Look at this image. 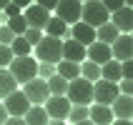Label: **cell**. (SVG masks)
I'll use <instances>...</instances> for the list:
<instances>
[{
	"label": "cell",
	"mask_w": 133,
	"mask_h": 125,
	"mask_svg": "<svg viewBox=\"0 0 133 125\" xmlns=\"http://www.w3.org/2000/svg\"><path fill=\"white\" fill-rule=\"evenodd\" d=\"M10 33H13L15 38H20L25 30H28V25H25V18L23 15H18V18H8V25H5Z\"/></svg>",
	"instance_id": "484cf974"
},
{
	"label": "cell",
	"mask_w": 133,
	"mask_h": 125,
	"mask_svg": "<svg viewBox=\"0 0 133 125\" xmlns=\"http://www.w3.org/2000/svg\"><path fill=\"white\" fill-rule=\"evenodd\" d=\"M55 75H60L65 83H70V80H75V78H81V65L68 63V60H60L58 65H55Z\"/></svg>",
	"instance_id": "ac0fdd59"
},
{
	"label": "cell",
	"mask_w": 133,
	"mask_h": 125,
	"mask_svg": "<svg viewBox=\"0 0 133 125\" xmlns=\"http://www.w3.org/2000/svg\"><path fill=\"white\" fill-rule=\"evenodd\" d=\"M18 90V83L13 80V75L8 73V70H0V98L5 100L10 93H15Z\"/></svg>",
	"instance_id": "603a6c76"
},
{
	"label": "cell",
	"mask_w": 133,
	"mask_h": 125,
	"mask_svg": "<svg viewBox=\"0 0 133 125\" xmlns=\"http://www.w3.org/2000/svg\"><path fill=\"white\" fill-rule=\"evenodd\" d=\"M48 93H50L53 98H63L65 95V90H68V83L60 78V75H53V78H48Z\"/></svg>",
	"instance_id": "d4e9b609"
},
{
	"label": "cell",
	"mask_w": 133,
	"mask_h": 125,
	"mask_svg": "<svg viewBox=\"0 0 133 125\" xmlns=\"http://www.w3.org/2000/svg\"><path fill=\"white\" fill-rule=\"evenodd\" d=\"M111 125H131V120H113Z\"/></svg>",
	"instance_id": "836d02e7"
},
{
	"label": "cell",
	"mask_w": 133,
	"mask_h": 125,
	"mask_svg": "<svg viewBox=\"0 0 133 125\" xmlns=\"http://www.w3.org/2000/svg\"><path fill=\"white\" fill-rule=\"evenodd\" d=\"M75 125H93L90 120H81V123H75Z\"/></svg>",
	"instance_id": "d590c367"
},
{
	"label": "cell",
	"mask_w": 133,
	"mask_h": 125,
	"mask_svg": "<svg viewBox=\"0 0 133 125\" xmlns=\"http://www.w3.org/2000/svg\"><path fill=\"white\" fill-rule=\"evenodd\" d=\"M45 30H48V38H58V40H63L68 35V25L63 20H58V18H50L45 23Z\"/></svg>",
	"instance_id": "7402d4cb"
},
{
	"label": "cell",
	"mask_w": 133,
	"mask_h": 125,
	"mask_svg": "<svg viewBox=\"0 0 133 125\" xmlns=\"http://www.w3.org/2000/svg\"><path fill=\"white\" fill-rule=\"evenodd\" d=\"M55 75V65H48V63H38V78L40 80H48Z\"/></svg>",
	"instance_id": "f1b7e54d"
},
{
	"label": "cell",
	"mask_w": 133,
	"mask_h": 125,
	"mask_svg": "<svg viewBox=\"0 0 133 125\" xmlns=\"http://www.w3.org/2000/svg\"><path fill=\"white\" fill-rule=\"evenodd\" d=\"M68 120L70 123H81V120H88V108H83V105H70V113H68Z\"/></svg>",
	"instance_id": "4316f807"
},
{
	"label": "cell",
	"mask_w": 133,
	"mask_h": 125,
	"mask_svg": "<svg viewBox=\"0 0 133 125\" xmlns=\"http://www.w3.org/2000/svg\"><path fill=\"white\" fill-rule=\"evenodd\" d=\"M48 125H65V120H48Z\"/></svg>",
	"instance_id": "e575fe53"
},
{
	"label": "cell",
	"mask_w": 133,
	"mask_h": 125,
	"mask_svg": "<svg viewBox=\"0 0 133 125\" xmlns=\"http://www.w3.org/2000/svg\"><path fill=\"white\" fill-rule=\"evenodd\" d=\"M101 80H108V83H121V63L116 60H108L105 65H101Z\"/></svg>",
	"instance_id": "ffe728a7"
},
{
	"label": "cell",
	"mask_w": 133,
	"mask_h": 125,
	"mask_svg": "<svg viewBox=\"0 0 133 125\" xmlns=\"http://www.w3.org/2000/svg\"><path fill=\"white\" fill-rule=\"evenodd\" d=\"M65 98L70 105H83L88 108L93 103V83L83 80V78H75V80L68 83V90H65Z\"/></svg>",
	"instance_id": "3957f363"
},
{
	"label": "cell",
	"mask_w": 133,
	"mask_h": 125,
	"mask_svg": "<svg viewBox=\"0 0 133 125\" xmlns=\"http://www.w3.org/2000/svg\"><path fill=\"white\" fill-rule=\"evenodd\" d=\"M43 110L45 115H48V120H65L68 118V113H70V103H68V98H48L43 103Z\"/></svg>",
	"instance_id": "ba28073f"
},
{
	"label": "cell",
	"mask_w": 133,
	"mask_h": 125,
	"mask_svg": "<svg viewBox=\"0 0 133 125\" xmlns=\"http://www.w3.org/2000/svg\"><path fill=\"white\" fill-rule=\"evenodd\" d=\"M70 38H73L75 43H81L83 48H88V45H93V43H96V30H93V28H88L85 23H75V25H73V30H70Z\"/></svg>",
	"instance_id": "2e32d148"
},
{
	"label": "cell",
	"mask_w": 133,
	"mask_h": 125,
	"mask_svg": "<svg viewBox=\"0 0 133 125\" xmlns=\"http://www.w3.org/2000/svg\"><path fill=\"white\" fill-rule=\"evenodd\" d=\"M111 113H113V120H131V115H133V100L128 95H118L111 103Z\"/></svg>",
	"instance_id": "4fadbf2b"
},
{
	"label": "cell",
	"mask_w": 133,
	"mask_h": 125,
	"mask_svg": "<svg viewBox=\"0 0 133 125\" xmlns=\"http://www.w3.org/2000/svg\"><path fill=\"white\" fill-rule=\"evenodd\" d=\"M63 60H68V63H75V65H81L83 60H85V48H83L81 43H75L73 38L63 40Z\"/></svg>",
	"instance_id": "5bb4252c"
},
{
	"label": "cell",
	"mask_w": 133,
	"mask_h": 125,
	"mask_svg": "<svg viewBox=\"0 0 133 125\" xmlns=\"http://www.w3.org/2000/svg\"><path fill=\"white\" fill-rule=\"evenodd\" d=\"M111 25L118 30L121 35H131V28H133V10H131V5H123L118 13H113Z\"/></svg>",
	"instance_id": "8fae6325"
},
{
	"label": "cell",
	"mask_w": 133,
	"mask_h": 125,
	"mask_svg": "<svg viewBox=\"0 0 133 125\" xmlns=\"http://www.w3.org/2000/svg\"><path fill=\"white\" fill-rule=\"evenodd\" d=\"M23 18H25V25L33 28V30H45V23L50 20L48 10H43L40 5H28L25 13H23Z\"/></svg>",
	"instance_id": "30bf717a"
},
{
	"label": "cell",
	"mask_w": 133,
	"mask_h": 125,
	"mask_svg": "<svg viewBox=\"0 0 133 125\" xmlns=\"http://www.w3.org/2000/svg\"><path fill=\"white\" fill-rule=\"evenodd\" d=\"M15 40V35L10 33V30L5 28V25H0V45H5V48H10V43Z\"/></svg>",
	"instance_id": "f546056e"
},
{
	"label": "cell",
	"mask_w": 133,
	"mask_h": 125,
	"mask_svg": "<svg viewBox=\"0 0 133 125\" xmlns=\"http://www.w3.org/2000/svg\"><path fill=\"white\" fill-rule=\"evenodd\" d=\"M8 120V113H5V108H3V103H0V125Z\"/></svg>",
	"instance_id": "d6a6232c"
},
{
	"label": "cell",
	"mask_w": 133,
	"mask_h": 125,
	"mask_svg": "<svg viewBox=\"0 0 133 125\" xmlns=\"http://www.w3.org/2000/svg\"><path fill=\"white\" fill-rule=\"evenodd\" d=\"M111 20L108 18V13H105L103 8V0H88L85 5H81V23H85L88 28H101V25H105V23Z\"/></svg>",
	"instance_id": "277c9868"
},
{
	"label": "cell",
	"mask_w": 133,
	"mask_h": 125,
	"mask_svg": "<svg viewBox=\"0 0 133 125\" xmlns=\"http://www.w3.org/2000/svg\"><path fill=\"white\" fill-rule=\"evenodd\" d=\"M23 38H25V43H28L30 48H35V45L43 40V30H33V28H28L25 33H23Z\"/></svg>",
	"instance_id": "83f0119b"
},
{
	"label": "cell",
	"mask_w": 133,
	"mask_h": 125,
	"mask_svg": "<svg viewBox=\"0 0 133 125\" xmlns=\"http://www.w3.org/2000/svg\"><path fill=\"white\" fill-rule=\"evenodd\" d=\"M81 78L88 80V83L101 80V68H98L96 63H90V60H83V63H81Z\"/></svg>",
	"instance_id": "cb8c5ba5"
},
{
	"label": "cell",
	"mask_w": 133,
	"mask_h": 125,
	"mask_svg": "<svg viewBox=\"0 0 133 125\" xmlns=\"http://www.w3.org/2000/svg\"><path fill=\"white\" fill-rule=\"evenodd\" d=\"M88 120L93 125H111L113 123V113L105 105H90L88 108Z\"/></svg>",
	"instance_id": "e0dca14e"
},
{
	"label": "cell",
	"mask_w": 133,
	"mask_h": 125,
	"mask_svg": "<svg viewBox=\"0 0 133 125\" xmlns=\"http://www.w3.org/2000/svg\"><path fill=\"white\" fill-rule=\"evenodd\" d=\"M55 10H58V20H63L65 25H75V23H81V3L78 0H60L58 5H55Z\"/></svg>",
	"instance_id": "9c48e42d"
},
{
	"label": "cell",
	"mask_w": 133,
	"mask_h": 125,
	"mask_svg": "<svg viewBox=\"0 0 133 125\" xmlns=\"http://www.w3.org/2000/svg\"><path fill=\"white\" fill-rule=\"evenodd\" d=\"M25 125H48V115H45L43 105H30V110L23 115Z\"/></svg>",
	"instance_id": "44dd1931"
},
{
	"label": "cell",
	"mask_w": 133,
	"mask_h": 125,
	"mask_svg": "<svg viewBox=\"0 0 133 125\" xmlns=\"http://www.w3.org/2000/svg\"><path fill=\"white\" fill-rule=\"evenodd\" d=\"M20 10H23V8L18 5V3H8V5H5V15H8V18H18V15H23Z\"/></svg>",
	"instance_id": "4dcf8cb0"
},
{
	"label": "cell",
	"mask_w": 133,
	"mask_h": 125,
	"mask_svg": "<svg viewBox=\"0 0 133 125\" xmlns=\"http://www.w3.org/2000/svg\"><path fill=\"white\" fill-rule=\"evenodd\" d=\"M3 125H25V120H23V118H8Z\"/></svg>",
	"instance_id": "1f68e13d"
},
{
	"label": "cell",
	"mask_w": 133,
	"mask_h": 125,
	"mask_svg": "<svg viewBox=\"0 0 133 125\" xmlns=\"http://www.w3.org/2000/svg\"><path fill=\"white\" fill-rule=\"evenodd\" d=\"M8 73L13 75V80L18 83V85H25V83L35 80L38 78V60H33L28 55V58H13V63L8 65Z\"/></svg>",
	"instance_id": "7a4b0ae2"
},
{
	"label": "cell",
	"mask_w": 133,
	"mask_h": 125,
	"mask_svg": "<svg viewBox=\"0 0 133 125\" xmlns=\"http://www.w3.org/2000/svg\"><path fill=\"white\" fill-rule=\"evenodd\" d=\"M118 35H121V33L111 25V20L105 23V25H101V28H96V43H103V45H108V48L116 43Z\"/></svg>",
	"instance_id": "d6986e66"
},
{
	"label": "cell",
	"mask_w": 133,
	"mask_h": 125,
	"mask_svg": "<svg viewBox=\"0 0 133 125\" xmlns=\"http://www.w3.org/2000/svg\"><path fill=\"white\" fill-rule=\"evenodd\" d=\"M131 53H133L131 35H118V38H116V43L111 45L113 60H116V63H126V60H131Z\"/></svg>",
	"instance_id": "7c38bea8"
},
{
	"label": "cell",
	"mask_w": 133,
	"mask_h": 125,
	"mask_svg": "<svg viewBox=\"0 0 133 125\" xmlns=\"http://www.w3.org/2000/svg\"><path fill=\"white\" fill-rule=\"evenodd\" d=\"M3 108H5L8 118H23V115L30 110V103H28V98L23 95L20 90H15V93H10V95L3 100Z\"/></svg>",
	"instance_id": "52a82bcc"
},
{
	"label": "cell",
	"mask_w": 133,
	"mask_h": 125,
	"mask_svg": "<svg viewBox=\"0 0 133 125\" xmlns=\"http://www.w3.org/2000/svg\"><path fill=\"white\" fill-rule=\"evenodd\" d=\"M85 58L101 68V65H105L108 60H113V55H111V48H108V45L93 43V45H88V48H85Z\"/></svg>",
	"instance_id": "9a60e30c"
},
{
	"label": "cell",
	"mask_w": 133,
	"mask_h": 125,
	"mask_svg": "<svg viewBox=\"0 0 133 125\" xmlns=\"http://www.w3.org/2000/svg\"><path fill=\"white\" fill-rule=\"evenodd\" d=\"M35 55H38V63L58 65L60 60H63V40L43 35V40L35 45Z\"/></svg>",
	"instance_id": "6da1fadb"
},
{
	"label": "cell",
	"mask_w": 133,
	"mask_h": 125,
	"mask_svg": "<svg viewBox=\"0 0 133 125\" xmlns=\"http://www.w3.org/2000/svg\"><path fill=\"white\" fill-rule=\"evenodd\" d=\"M116 98H118V85L116 83H108V80H96L93 83V100H96V105L111 108V103Z\"/></svg>",
	"instance_id": "8992f818"
},
{
	"label": "cell",
	"mask_w": 133,
	"mask_h": 125,
	"mask_svg": "<svg viewBox=\"0 0 133 125\" xmlns=\"http://www.w3.org/2000/svg\"><path fill=\"white\" fill-rule=\"evenodd\" d=\"M20 93L28 98V103H30V105H43L45 100L50 98V93H48V83L40 80V78H35V80L25 83Z\"/></svg>",
	"instance_id": "5b68a950"
}]
</instances>
